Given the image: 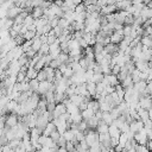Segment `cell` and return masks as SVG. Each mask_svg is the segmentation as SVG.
Wrapping results in <instances>:
<instances>
[{
    "instance_id": "cell-1",
    "label": "cell",
    "mask_w": 152,
    "mask_h": 152,
    "mask_svg": "<svg viewBox=\"0 0 152 152\" xmlns=\"http://www.w3.org/2000/svg\"><path fill=\"white\" fill-rule=\"evenodd\" d=\"M134 139L137 140L138 144H144V145H147V141H148V135H147V132L145 129V127L142 129H140L139 132L135 133V137Z\"/></svg>"
},
{
    "instance_id": "cell-2",
    "label": "cell",
    "mask_w": 152,
    "mask_h": 152,
    "mask_svg": "<svg viewBox=\"0 0 152 152\" xmlns=\"http://www.w3.org/2000/svg\"><path fill=\"white\" fill-rule=\"evenodd\" d=\"M102 82L106 84V86H116V84H119V78H118V75H115V74H108V75H104V77H103V80H102Z\"/></svg>"
},
{
    "instance_id": "cell-3",
    "label": "cell",
    "mask_w": 152,
    "mask_h": 152,
    "mask_svg": "<svg viewBox=\"0 0 152 152\" xmlns=\"http://www.w3.org/2000/svg\"><path fill=\"white\" fill-rule=\"evenodd\" d=\"M139 104L145 109H150L152 107V97L150 95H141L139 99Z\"/></svg>"
},
{
    "instance_id": "cell-4",
    "label": "cell",
    "mask_w": 152,
    "mask_h": 152,
    "mask_svg": "<svg viewBox=\"0 0 152 152\" xmlns=\"http://www.w3.org/2000/svg\"><path fill=\"white\" fill-rule=\"evenodd\" d=\"M52 82H50V81H48V80H44V81H40V83H39V89H38V93L39 94H42V95H45L50 89H51V87H52Z\"/></svg>"
},
{
    "instance_id": "cell-5",
    "label": "cell",
    "mask_w": 152,
    "mask_h": 152,
    "mask_svg": "<svg viewBox=\"0 0 152 152\" xmlns=\"http://www.w3.org/2000/svg\"><path fill=\"white\" fill-rule=\"evenodd\" d=\"M125 34H124V28L121 30H115L114 33L110 36V42L112 43H115V44H119L120 42H122Z\"/></svg>"
},
{
    "instance_id": "cell-6",
    "label": "cell",
    "mask_w": 152,
    "mask_h": 152,
    "mask_svg": "<svg viewBox=\"0 0 152 152\" xmlns=\"http://www.w3.org/2000/svg\"><path fill=\"white\" fill-rule=\"evenodd\" d=\"M24 11V8L23 7H20V6H17V5H14L13 7H11L8 11H7V18H11V19H14L18 14H20L21 12Z\"/></svg>"
},
{
    "instance_id": "cell-7",
    "label": "cell",
    "mask_w": 152,
    "mask_h": 152,
    "mask_svg": "<svg viewBox=\"0 0 152 152\" xmlns=\"http://www.w3.org/2000/svg\"><path fill=\"white\" fill-rule=\"evenodd\" d=\"M19 122V119H18V114L15 113H8L7 115V119H6V126L8 127H14L15 125H18Z\"/></svg>"
},
{
    "instance_id": "cell-8",
    "label": "cell",
    "mask_w": 152,
    "mask_h": 152,
    "mask_svg": "<svg viewBox=\"0 0 152 152\" xmlns=\"http://www.w3.org/2000/svg\"><path fill=\"white\" fill-rule=\"evenodd\" d=\"M65 112H68L66 110V106L63 103V102H59V103H57L56 104V108H55V110L52 112V114H53V119L55 118H58V116H61L63 113H65Z\"/></svg>"
},
{
    "instance_id": "cell-9",
    "label": "cell",
    "mask_w": 152,
    "mask_h": 152,
    "mask_svg": "<svg viewBox=\"0 0 152 152\" xmlns=\"http://www.w3.org/2000/svg\"><path fill=\"white\" fill-rule=\"evenodd\" d=\"M129 126H131V131L137 133V132H139L140 129L144 128V121L142 120H133L129 124Z\"/></svg>"
},
{
    "instance_id": "cell-10",
    "label": "cell",
    "mask_w": 152,
    "mask_h": 152,
    "mask_svg": "<svg viewBox=\"0 0 152 152\" xmlns=\"http://www.w3.org/2000/svg\"><path fill=\"white\" fill-rule=\"evenodd\" d=\"M146 87H147V82L144 81V80H140L139 82H135V83H134V89L140 93V96H141V95L144 94V91L146 90Z\"/></svg>"
},
{
    "instance_id": "cell-11",
    "label": "cell",
    "mask_w": 152,
    "mask_h": 152,
    "mask_svg": "<svg viewBox=\"0 0 152 152\" xmlns=\"http://www.w3.org/2000/svg\"><path fill=\"white\" fill-rule=\"evenodd\" d=\"M108 133L110 134V137L112 138H120V134H121V129L116 126V125H114V124H112V125H109V131H108Z\"/></svg>"
},
{
    "instance_id": "cell-12",
    "label": "cell",
    "mask_w": 152,
    "mask_h": 152,
    "mask_svg": "<svg viewBox=\"0 0 152 152\" xmlns=\"http://www.w3.org/2000/svg\"><path fill=\"white\" fill-rule=\"evenodd\" d=\"M115 10H118L116 5H109V4H107L106 6H103V7L101 8V14L107 15V14L114 13V12H115Z\"/></svg>"
},
{
    "instance_id": "cell-13",
    "label": "cell",
    "mask_w": 152,
    "mask_h": 152,
    "mask_svg": "<svg viewBox=\"0 0 152 152\" xmlns=\"http://www.w3.org/2000/svg\"><path fill=\"white\" fill-rule=\"evenodd\" d=\"M115 5H116L118 10H127L131 5H133V1L132 0H119Z\"/></svg>"
},
{
    "instance_id": "cell-14",
    "label": "cell",
    "mask_w": 152,
    "mask_h": 152,
    "mask_svg": "<svg viewBox=\"0 0 152 152\" xmlns=\"http://www.w3.org/2000/svg\"><path fill=\"white\" fill-rule=\"evenodd\" d=\"M104 51L107 52V53H110V55H114L115 52H118L119 51V46H116V44L115 43H109V44H107V45H104Z\"/></svg>"
},
{
    "instance_id": "cell-15",
    "label": "cell",
    "mask_w": 152,
    "mask_h": 152,
    "mask_svg": "<svg viewBox=\"0 0 152 152\" xmlns=\"http://www.w3.org/2000/svg\"><path fill=\"white\" fill-rule=\"evenodd\" d=\"M96 129H97L99 133H108V131H109V125H108L107 122H104L103 120H100V122H99Z\"/></svg>"
},
{
    "instance_id": "cell-16",
    "label": "cell",
    "mask_w": 152,
    "mask_h": 152,
    "mask_svg": "<svg viewBox=\"0 0 152 152\" xmlns=\"http://www.w3.org/2000/svg\"><path fill=\"white\" fill-rule=\"evenodd\" d=\"M55 129H57L55 122H53V121H52V122L49 121V124L46 125V127H45L44 131H43V134H45V135H51V133H52Z\"/></svg>"
},
{
    "instance_id": "cell-17",
    "label": "cell",
    "mask_w": 152,
    "mask_h": 152,
    "mask_svg": "<svg viewBox=\"0 0 152 152\" xmlns=\"http://www.w3.org/2000/svg\"><path fill=\"white\" fill-rule=\"evenodd\" d=\"M31 14L33 15V18H34V19L43 17V15H44V7H40V6H38V7H33V10H32V13H31Z\"/></svg>"
},
{
    "instance_id": "cell-18",
    "label": "cell",
    "mask_w": 152,
    "mask_h": 152,
    "mask_svg": "<svg viewBox=\"0 0 152 152\" xmlns=\"http://www.w3.org/2000/svg\"><path fill=\"white\" fill-rule=\"evenodd\" d=\"M68 45H69V51H70V50H75V49H80V48H81L80 40L76 39V38H71V39L68 42Z\"/></svg>"
},
{
    "instance_id": "cell-19",
    "label": "cell",
    "mask_w": 152,
    "mask_h": 152,
    "mask_svg": "<svg viewBox=\"0 0 152 152\" xmlns=\"http://www.w3.org/2000/svg\"><path fill=\"white\" fill-rule=\"evenodd\" d=\"M141 17H142L145 20H146V19L152 18V8L145 5V7L141 10Z\"/></svg>"
},
{
    "instance_id": "cell-20",
    "label": "cell",
    "mask_w": 152,
    "mask_h": 152,
    "mask_svg": "<svg viewBox=\"0 0 152 152\" xmlns=\"http://www.w3.org/2000/svg\"><path fill=\"white\" fill-rule=\"evenodd\" d=\"M122 87L126 89V88H131V87H134V82H133V78H132V75H128L122 82H121Z\"/></svg>"
},
{
    "instance_id": "cell-21",
    "label": "cell",
    "mask_w": 152,
    "mask_h": 152,
    "mask_svg": "<svg viewBox=\"0 0 152 152\" xmlns=\"http://www.w3.org/2000/svg\"><path fill=\"white\" fill-rule=\"evenodd\" d=\"M87 89H88L89 94H90L93 97L96 95V83H95V82H93V81L87 82Z\"/></svg>"
},
{
    "instance_id": "cell-22",
    "label": "cell",
    "mask_w": 152,
    "mask_h": 152,
    "mask_svg": "<svg viewBox=\"0 0 152 152\" xmlns=\"http://www.w3.org/2000/svg\"><path fill=\"white\" fill-rule=\"evenodd\" d=\"M69 97H70L71 102H72V103H75V104H77V106H80V104H81V102L86 99L84 96H82V95H80V94H74V95H71V96H69Z\"/></svg>"
},
{
    "instance_id": "cell-23",
    "label": "cell",
    "mask_w": 152,
    "mask_h": 152,
    "mask_svg": "<svg viewBox=\"0 0 152 152\" xmlns=\"http://www.w3.org/2000/svg\"><path fill=\"white\" fill-rule=\"evenodd\" d=\"M66 110H68L70 114H74V113H78V112H81L80 107H78L77 104L72 103V102H70V103H68V104H66Z\"/></svg>"
},
{
    "instance_id": "cell-24",
    "label": "cell",
    "mask_w": 152,
    "mask_h": 152,
    "mask_svg": "<svg viewBox=\"0 0 152 152\" xmlns=\"http://www.w3.org/2000/svg\"><path fill=\"white\" fill-rule=\"evenodd\" d=\"M39 83H40V81H39L38 78H32V80H30V87H31V89H32L34 93H38Z\"/></svg>"
},
{
    "instance_id": "cell-25",
    "label": "cell",
    "mask_w": 152,
    "mask_h": 152,
    "mask_svg": "<svg viewBox=\"0 0 152 152\" xmlns=\"http://www.w3.org/2000/svg\"><path fill=\"white\" fill-rule=\"evenodd\" d=\"M81 113H82L83 120H88V119H90L91 116H94V115H95V112H94L93 109H90V108H87V109L82 110Z\"/></svg>"
},
{
    "instance_id": "cell-26",
    "label": "cell",
    "mask_w": 152,
    "mask_h": 152,
    "mask_svg": "<svg viewBox=\"0 0 152 152\" xmlns=\"http://www.w3.org/2000/svg\"><path fill=\"white\" fill-rule=\"evenodd\" d=\"M87 122H88L89 128H96V127H97V125H99V122H100V120L94 115V116H91L90 119H88V120H87Z\"/></svg>"
},
{
    "instance_id": "cell-27",
    "label": "cell",
    "mask_w": 152,
    "mask_h": 152,
    "mask_svg": "<svg viewBox=\"0 0 152 152\" xmlns=\"http://www.w3.org/2000/svg\"><path fill=\"white\" fill-rule=\"evenodd\" d=\"M102 120H103L104 122H107L108 125H112L113 121H114V119H113L110 112H103V114H102Z\"/></svg>"
},
{
    "instance_id": "cell-28",
    "label": "cell",
    "mask_w": 152,
    "mask_h": 152,
    "mask_svg": "<svg viewBox=\"0 0 152 152\" xmlns=\"http://www.w3.org/2000/svg\"><path fill=\"white\" fill-rule=\"evenodd\" d=\"M49 52H50V44L49 43H43V45H42L40 50L38 51V53L40 56H44V55H48Z\"/></svg>"
},
{
    "instance_id": "cell-29",
    "label": "cell",
    "mask_w": 152,
    "mask_h": 152,
    "mask_svg": "<svg viewBox=\"0 0 152 152\" xmlns=\"http://www.w3.org/2000/svg\"><path fill=\"white\" fill-rule=\"evenodd\" d=\"M141 43H142V45H145V46H147V48H152V36H151V34L144 36V37L141 38Z\"/></svg>"
},
{
    "instance_id": "cell-30",
    "label": "cell",
    "mask_w": 152,
    "mask_h": 152,
    "mask_svg": "<svg viewBox=\"0 0 152 152\" xmlns=\"http://www.w3.org/2000/svg\"><path fill=\"white\" fill-rule=\"evenodd\" d=\"M115 91L118 93V95H119V97L121 99V100H124V96H125V91H126V89L122 87V84H116L115 86Z\"/></svg>"
},
{
    "instance_id": "cell-31",
    "label": "cell",
    "mask_w": 152,
    "mask_h": 152,
    "mask_svg": "<svg viewBox=\"0 0 152 152\" xmlns=\"http://www.w3.org/2000/svg\"><path fill=\"white\" fill-rule=\"evenodd\" d=\"M127 141H128V134L127 133H125V132H121V134H120V138H119V144L121 145V146H126V144H127Z\"/></svg>"
},
{
    "instance_id": "cell-32",
    "label": "cell",
    "mask_w": 152,
    "mask_h": 152,
    "mask_svg": "<svg viewBox=\"0 0 152 152\" xmlns=\"http://www.w3.org/2000/svg\"><path fill=\"white\" fill-rule=\"evenodd\" d=\"M44 99L48 101V102H53L55 101V90L50 89L45 95H44ZM56 102V101H55Z\"/></svg>"
},
{
    "instance_id": "cell-33",
    "label": "cell",
    "mask_w": 152,
    "mask_h": 152,
    "mask_svg": "<svg viewBox=\"0 0 152 152\" xmlns=\"http://www.w3.org/2000/svg\"><path fill=\"white\" fill-rule=\"evenodd\" d=\"M88 108L93 109L94 112H97V110L100 109V103H99V101H94V100H90V101L88 102Z\"/></svg>"
},
{
    "instance_id": "cell-34",
    "label": "cell",
    "mask_w": 152,
    "mask_h": 152,
    "mask_svg": "<svg viewBox=\"0 0 152 152\" xmlns=\"http://www.w3.org/2000/svg\"><path fill=\"white\" fill-rule=\"evenodd\" d=\"M103 77H104V74L103 72H95L94 76H93V82H95V83L102 82Z\"/></svg>"
},
{
    "instance_id": "cell-35",
    "label": "cell",
    "mask_w": 152,
    "mask_h": 152,
    "mask_svg": "<svg viewBox=\"0 0 152 152\" xmlns=\"http://www.w3.org/2000/svg\"><path fill=\"white\" fill-rule=\"evenodd\" d=\"M33 23H34V18H33L32 14H28V15L25 18V20H24V25L27 26V27H30L31 25H33Z\"/></svg>"
},
{
    "instance_id": "cell-36",
    "label": "cell",
    "mask_w": 152,
    "mask_h": 152,
    "mask_svg": "<svg viewBox=\"0 0 152 152\" xmlns=\"http://www.w3.org/2000/svg\"><path fill=\"white\" fill-rule=\"evenodd\" d=\"M140 74H141V71L140 70H138L137 68L134 69V71L132 72V78H133V82L135 83V82H139L141 78H140Z\"/></svg>"
},
{
    "instance_id": "cell-37",
    "label": "cell",
    "mask_w": 152,
    "mask_h": 152,
    "mask_svg": "<svg viewBox=\"0 0 152 152\" xmlns=\"http://www.w3.org/2000/svg\"><path fill=\"white\" fill-rule=\"evenodd\" d=\"M0 152H14V148L11 146L10 142H7L6 145L0 146Z\"/></svg>"
},
{
    "instance_id": "cell-38",
    "label": "cell",
    "mask_w": 152,
    "mask_h": 152,
    "mask_svg": "<svg viewBox=\"0 0 152 152\" xmlns=\"http://www.w3.org/2000/svg\"><path fill=\"white\" fill-rule=\"evenodd\" d=\"M84 10H87V6L84 5V2H81V4L76 5V7H75V12H76V13H82V12H86Z\"/></svg>"
},
{
    "instance_id": "cell-39",
    "label": "cell",
    "mask_w": 152,
    "mask_h": 152,
    "mask_svg": "<svg viewBox=\"0 0 152 152\" xmlns=\"http://www.w3.org/2000/svg\"><path fill=\"white\" fill-rule=\"evenodd\" d=\"M46 77H48V74H46L45 69H42V70H39V71H38L37 78H38L39 81H44V80H46Z\"/></svg>"
},
{
    "instance_id": "cell-40",
    "label": "cell",
    "mask_w": 152,
    "mask_h": 152,
    "mask_svg": "<svg viewBox=\"0 0 152 152\" xmlns=\"http://www.w3.org/2000/svg\"><path fill=\"white\" fill-rule=\"evenodd\" d=\"M110 114H112L113 119H116V118H119V116L121 115V112H120V109H119V108H118V106H116V107H113V108H112Z\"/></svg>"
},
{
    "instance_id": "cell-41",
    "label": "cell",
    "mask_w": 152,
    "mask_h": 152,
    "mask_svg": "<svg viewBox=\"0 0 152 152\" xmlns=\"http://www.w3.org/2000/svg\"><path fill=\"white\" fill-rule=\"evenodd\" d=\"M88 128H89V126H88V122H87V120H82V121L78 124V129H80V131H83V132H86Z\"/></svg>"
},
{
    "instance_id": "cell-42",
    "label": "cell",
    "mask_w": 152,
    "mask_h": 152,
    "mask_svg": "<svg viewBox=\"0 0 152 152\" xmlns=\"http://www.w3.org/2000/svg\"><path fill=\"white\" fill-rule=\"evenodd\" d=\"M61 64H62V62L59 61V58H55V59H52V61H51L50 66H52L53 69H58Z\"/></svg>"
},
{
    "instance_id": "cell-43",
    "label": "cell",
    "mask_w": 152,
    "mask_h": 152,
    "mask_svg": "<svg viewBox=\"0 0 152 152\" xmlns=\"http://www.w3.org/2000/svg\"><path fill=\"white\" fill-rule=\"evenodd\" d=\"M135 151H139V152H146L148 151V147L144 144H137L135 145Z\"/></svg>"
},
{
    "instance_id": "cell-44",
    "label": "cell",
    "mask_w": 152,
    "mask_h": 152,
    "mask_svg": "<svg viewBox=\"0 0 152 152\" xmlns=\"http://www.w3.org/2000/svg\"><path fill=\"white\" fill-rule=\"evenodd\" d=\"M74 74H75L74 69H72V68H71V66L69 65V66H68V69L65 70V72L63 74V76H64V77H68V78H70V77H71V76H72Z\"/></svg>"
},
{
    "instance_id": "cell-45",
    "label": "cell",
    "mask_w": 152,
    "mask_h": 152,
    "mask_svg": "<svg viewBox=\"0 0 152 152\" xmlns=\"http://www.w3.org/2000/svg\"><path fill=\"white\" fill-rule=\"evenodd\" d=\"M61 135H62V134H61V133H59V132H58L57 129H55V131H53V132L51 133V135H50V137H51V138L53 139V141H55V142H57V141L59 140Z\"/></svg>"
},
{
    "instance_id": "cell-46",
    "label": "cell",
    "mask_w": 152,
    "mask_h": 152,
    "mask_svg": "<svg viewBox=\"0 0 152 152\" xmlns=\"http://www.w3.org/2000/svg\"><path fill=\"white\" fill-rule=\"evenodd\" d=\"M76 139L78 140V141H82V140H84L86 139V132H83V131H77L76 132Z\"/></svg>"
},
{
    "instance_id": "cell-47",
    "label": "cell",
    "mask_w": 152,
    "mask_h": 152,
    "mask_svg": "<svg viewBox=\"0 0 152 152\" xmlns=\"http://www.w3.org/2000/svg\"><path fill=\"white\" fill-rule=\"evenodd\" d=\"M25 78H26V72H24V71H19L18 75H17V82H23Z\"/></svg>"
},
{
    "instance_id": "cell-48",
    "label": "cell",
    "mask_w": 152,
    "mask_h": 152,
    "mask_svg": "<svg viewBox=\"0 0 152 152\" xmlns=\"http://www.w3.org/2000/svg\"><path fill=\"white\" fill-rule=\"evenodd\" d=\"M88 102H89V100H88V97H86V99H84V100H83V101L81 102V104L78 106V107H80V109H81V112L88 108Z\"/></svg>"
},
{
    "instance_id": "cell-49",
    "label": "cell",
    "mask_w": 152,
    "mask_h": 152,
    "mask_svg": "<svg viewBox=\"0 0 152 152\" xmlns=\"http://www.w3.org/2000/svg\"><path fill=\"white\" fill-rule=\"evenodd\" d=\"M66 144H68V140H66V139L64 138V135L62 134L61 138H59V140L57 141V145H58V146H65V147H66Z\"/></svg>"
},
{
    "instance_id": "cell-50",
    "label": "cell",
    "mask_w": 152,
    "mask_h": 152,
    "mask_svg": "<svg viewBox=\"0 0 152 152\" xmlns=\"http://www.w3.org/2000/svg\"><path fill=\"white\" fill-rule=\"evenodd\" d=\"M131 32H132V25H125L124 26V34L131 36Z\"/></svg>"
},
{
    "instance_id": "cell-51",
    "label": "cell",
    "mask_w": 152,
    "mask_h": 152,
    "mask_svg": "<svg viewBox=\"0 0 152 152\" xmlns=\"http://www.w3.org/2000/svg\"><path fill=\"white\" fill-rule=\"evenodd\" d=\"M120 71H121V66H120L119 64H114V65H112V74L118 75Z\"/></svg>"
},
{
    "instance_id": "cell-52",
    "label": "cell",
    "mask_w": 152,
    "mask_h": 152,
    "mask_svg": "<svg viewBox=\"0 0 152 152\" xmlns=\"http://www.w3.org/2000/svg\"><path fill=\"white\" fill-rule=\"evenodd\" d=\"M49 23H50V25L52 26V28L53 27H56L57 25H58V23H59V18L58 17H56V18H53V19H51V20H49Z\"/></svg>"
},
{
    "instance_id": "cell-53",
    "label": "cell",
    "mask_w": 152,
    "mask_h": 152,
    "mask_svg": "<svg viewBox=\"0 0 152 152\" xmlns=\"http://www.w3.org/2000/svg\"><path fill=\"white\" fill-rule=\"evenodd\" d=\"M56 102L53 101V102H48V106H46V109L48 110H50V112H53L55 110V108H56Z\"/></svg>"
},
{
    "instance_id": "cell-54",
    "label": "cell",
    "mask_w": 152,
    "mask_h": 152,
    "mask_svg": "<svg viewBox=\"0 0 152 152\" xmlns=\"http://www.w3.org/2000/svg\"><path fill=\"white\" fill-rule=\"evenodd\" d=\"M53 31H55V33H56L57 37H59V36L63 33V28H62L59 25H57L56 27H53Z\"/></svg>"
},
{
    "instance_id": "cell-55",
    "label": "cell",
    "mask_w": 152,
    "mask_h": 152,
    "mask_svg": "<svg viewBox=\"0 0 152 152\" xmlns=\"http://www.w3.org/2000/svg\"><path fill=\"white\" fill-rule=\"evenodd\" d=\"M78 40H80V44H81V48H87V46L89 45V44H88V42H87V40H86V39H84L83 37H82L81 39H78Z\"/></svg>"
},
{
    "instance_id": "cell-56",
    "label": "cell",
    "mask_w": 152,
    "mask_h": 152,
    "mask_svg": "<svg viewBox=\"0 0 152 152\" xmlns=\"http://www.w3.org/2000/svg\"><path fill=\"white\" fill-rule=\"evenodd\" d=\"M118 1H119V0H107V4H109V5H115Z\"/></svg>"
},
{
    "instance_id": "cell-57",
    "label": "cell",
    "mask_w": 152,
    "mask_h": 152,
    "mask_svg": "<svg viewBox=\"0 0 152 152\" xmlns=\"http://www.w3.org/2000/svg\"><path fill=\"white\" fill-rule=\"evenodd\" d=\"M148 115H150V120H152V107L148 109Z\"/></svg>"
},
{
    "instance_id": "cell-58",
    "label": "cell",
    "mask_w": 152,
    "mask_h": 152,
    "mask_svg": "<svg viewBox=\"0 0 152 152\" xmlns=\"http://www.w3.org/2000/svg\"><path fill=\"white\" fill-rule=\"evenodd\" d=\"M74 2H75V5H78V4L83 2V0H74Z\"/></svg>"
},
{
    "instance_id": "cell-59",
    "label": "cell",
    "mask_w": 152,
    "mask_h": 152,
    "mask_svg": "<svg viewBox=\"0 0 152 152\" xmlns=\"http://www.w3.org/2000/svg\"><path fill=\"white\" fill-rule=\"evenodd\" d=\"M151 53H152V48H151Z\"/></svg>"
}]
</instances>
